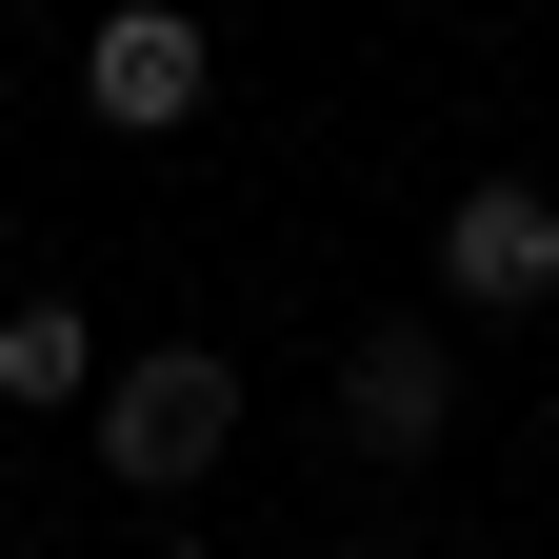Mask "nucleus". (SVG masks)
Wrapping results in <instances>:
<instances>
[{"label": "nucleus", "instance_id": "obj_4", "mask_svg": "<svg viewBox=\"0 0 559 559\" xmlns=\"http://www.w3.org/2000/svg\"><path fill=\"white\" fill-rule=\"evenodd\" d=\"M340 419H360V460H440V440H460V340H440V320H360Z\"/></svg>", "mask_w": 559, "mask_h": 559}, {"label": "nucleus", "instance_id": "obj_8", "mask_svg": "<svg viewBox=\"0 0 559 559\" xmlns=\"http://www.w3.org/2000/svg\"><path fill=\"white\" fill-rule=\"evenodd\" d=\"M0 21H21V0H0Z\"/></svg>", "mask_w": 559, "mask_h": 559}, {"label": "nucleus", "instance_id": "obj_2", "mask_svg": "<svg viewBox=\"0 0 559 559\" xmlns=\"http://www.w3.org/2000/svg\"><path fill=\"white\" fill-rule=\"evenodd\" d=\"M200 100H221V40H200L180 0H120V21L81 40V120L100 140H180Z\"/></svg>", "mask_w": 559, "mask_h": 559}, {"label": "nucleus", "instance_id": "obj_5", "mask_svg": "<svg viewBox=\"0 0 559 559\" xmlns=\"http://www.w3.org/2000/svg\"><path fill=\"white\" fill-rule=\"evenodd\" d=\"M120 360H100V320L81 300H0V400H100Z\"/></svg>", "mask_w": 559, "mask_h": 559}, {"label": "nucleus", "instance_id": "obj_3", "mask_svg": "<svg viewBox=\"0 0 559 559\" xmlns=\"http://www.w3.org/2000/svg\"><path fill=\"white\" fill-rule=\"evenodd\" d=\"M440 300L460 320H539L559 300V200L539 180H460L440 200Z\"/></svg>", "mask_w": 559, "mask_h": 559}, {"label": "nucleus", "instance_id": "obj_1", "mask_svg": "<svg viewBox=\"0 0 559 559\" xmlns=\"http://www.w3.org/2000/svg\"><path fill=\"white\" fill-rule=\"evenodd\" d=\"M221 440H240V360H221V340H160V360H120V380H100V460L140 479V500L221 479Z\"/></svg>", "mask_w": 559, "mask_h": 559}, {"label": "nucleus", "instance_id": "obj_7", "mask_svg": "<svg viewBox=\"0 0 559 559\" xmlns=\"http://www.w3.org/2000/svg\"><path fill=\"white\" fill-rule=\"evenodd\" d=\"M539 440H559V400H539Z\"/></svg>", "mask_w": 559, "mask_h": 559}, {"label": "nucleus", "instance_id": "obj_9", "mask_svg": "<svg viewBox=\"0 0 559 559\" xmlns=\"http://www.w3.org/2000/svg\"><path fill=\"white\" fill-rule=\"evenodd\" d=\"M380 559H400V539H380Z\"/></svg>", "mask_w": 559, "mask_h": 559}, {"label": "nucleus", "instance_id": "obj_6", "mask_svg": "<svg viewBox=\"0 0 559 559\" xmlns=\"http://www.w3.org/2000/svg\"><path fill=\"white\" fill-rule=\"evenodd\" d=\"M140 559H200V539H140Z\"/></svg>", "mask_w": 559, "mask_h": 559}]
</instances>
